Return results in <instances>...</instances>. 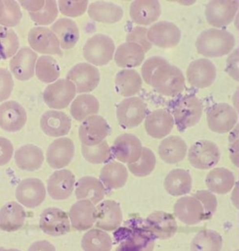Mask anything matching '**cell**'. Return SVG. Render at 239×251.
<instances>
[{
  "label": "cell",
  "mask_w": 239,
  "mask_h": 251,
  "mask_svg": "<svg viewBox=\"0 0 239 251\" xmlns=\"http://www.w3.org/2000/svg\"><path fill=\"white\" fill-rule=\"evenodd\" d=\"M239 49H235L229 54L228 59L226 62V72L235 81H239Z\"/></svg>",
  "instance_id": "cell-51"
},
{
  "label": "cell",
  "mask_w": 239,
  "mask_h": 251,
  "mask_svg": "<svg viewBox=\"0 0 239 251\" xmlns=\"http://www.w3.org/2000/svg\"><path fill=\"white\" fill-rule=\"evenodd\" d=\"M40 227L51 236H61L71 230L69 216L63 210L51 207L44 210L40 218Z\"/></svg>",
  "instance_id": "cell-15"
},
{
  "label": "cell",
  "mask_w": 239,
  "mask_h": 251,
  "mask_svg": "<svg viewBox=\"0 0 239 251\" xmlns=\"http://www.w3.org/2000/svg\"><path fill=\"white\" fill-rule=\"evenodd\" d=\"M114 84L118 94L125 98H131L140 91L142 77L135 70L125 69L116 75Z\"/></svg>",
  "instance_id": "cell-31"
},
{
  "label": "cell",
  "mask_w": 239,
  "mask_h": 251,
  "mask_svg": "<svg viewBox=\"0 0 239 251\" xmlns=\"http://www.w3.org/2000/svg\"><path fill=\"white\" fill-rule=\"evenodd\" d=\"M35 74L42 83L52 84L56 82L60 76L58 61L51 55H42L38 58Z\"/></svg>",
  "instance_id": "cell-38"
},
{
  "label": "cell",
  "mask_w": 239,
  "mask_h": 251,
  "mask_svg": "<svg viewBox=\"0 0 239 251\" xmlns=\"http://www.w3.org/2000/svg\"><path fill=\"white\" fill-rule=\"evenodd\" d=\"M25 218V211L22 204L15 201L8 202L0 209V229L8 232L20 230Z\"/></svg>",
  "instance_id": "cell-28"
},
{
  "label": "cell",
  "mask_w": 239,
  "mask_h": 251,
  "mask_svg": "<svg viewBox=\"0 0 239 251\" xmlns=\"http://www.w3.org/2000/svg\"><path fill=\"white\" fill-rule=\"evenodd\" d=\"M15 164L22 171L35 172L42 167L44 154L42 149L34 145L20 147L14 154Z\"/></svg>",
  "instance_id": "cell-30"
},
{
  "label": "cell",
  "mask_w": 239,
  "mask_h": 251,
  "mask_svg": "<svg viewBox=\"0 0 239 251\" xmlns=\"http://www.w3.org/2000/svg\"><path fill=\"white\" fill-rule=\"evenodd\" d=\"M203 115V105L197 97L188 95L177 101L174 110L173 117L175 125L180 129H186L196 125Z\"/></svg>",
  "instance_id": "cell-4"
},
{
  "label": "cell",
  "mask_w": 239,
  "mask_h": 251,
  "mask_svg": "<svg viewBox=\"0 0 239 251\" xmlns=\"http://www.w3.org/2000/svg\"><path fill=\"white\" fill-rule=\"evenodd\" d=\"M95 225L97 229L112 231L117 230L123 221V212L114 201L108 200L102 201L97 207Z\"/></svg>",
  "instance_id": "cell-25"
},
{
  "label": "cell",
  "mask_w": 239,
  "mask_h": 251,
  "mask_svg": "<svg viewBox=\"0 0 239 251\" xmlns=\"http://www.w3.org/2000/svg\"><path fill=\"white\" fill-rule=\"evenodd\" d=\"M239 11V2L235 0H213L206 6L205 14L208 24L213 28H220L230 25Z\"/></svg>",
  "instance_id": "cell-7"
},
{
  "label": "cell",
  "mask_w": 239,
  "mask_h": 251,
  "mask_svg": "<svg viewBox=\"0 0 239 251\" xmlns=\"http://www.w3.org/2000/svg\"><path fill=\"white\" fill-rule=\"evenodd\" d=\"M145 51L142 47L135 43L125 42L121 44L114 54L117 66L125 69H133L141 65L145 59Z\"/></svg>",
  "instance_id": "cell-29"
},
{
  "label": "cell",
  "mask_w": 239,
  "mask_h": 251,
  "mask_svg": "<svg viewBox=\"0 0 239 251\" xmlns=\"http://www.w3.org/2000/svg\"><path fill=\"white\" fill-rule=\"evenodd\" d=\"M128 172L124 164L111 161L105 165L100 173V181L109 189L123 188L126 184Z\"/></svg>",
  "instance_id": "cell-35"
},
{
  "label": "cell",
  "mask_w": 239,
  "mask_h": 251,
  "mask_svg": "<svg viewBox=\"0 0 239 251\" xmlns=\"http://www.w3.org/2000/svg\"><path fill=\"white\" fill-rule=\"evenodd\" d=\"M166 63H167V60L161 56H152L146 60L141 68L142 80H144L146 84L151 85L152 78L154 73Z\"/></svg>",
  "instance_id": "cell-48"
},
{
  "label": "cell",
  "mask_w": 239,
  "mask_h": 251,
  "mask_svg": "<svg viewBox=\"0 0 239 251\" xmlns=\"http://www.w3.org/2000/svg\"><path fill=\"white\" fill-rule=\"evenodd\" d=\"M190 158L196 166L209 167L218 160V147L209 141L197 142L191 148Z\"/></svg>",
  "instance_id": "cell-33"
},
{
  "label": "cell",
  "mask_w": 239,
  "mask_h": 251,
  "mask_svg": "<svg viewBox=\"0 0 239 251\" xmlns=\"http://www.w3.org/2000/svg\"><path fill=\"white\" fill-rule=\"evenodd\" d=\"M148 39L152 45L169 49L180 42L181 31L172 22H157L148 29Z\"/></svg>",
  "instance_id": "cell-11"
},
{
  "label": "cell",
  "mask_w": 239,
  "mask_h": 251,
  "mask_svg": "<svg viewBox=\"0 0 239 251\" xmlns=\"http://www.w3.org/2000/svg\"><path fill=\"white\" fill-rule=\"evenodd\" d=\"M52 30L64 50H69L80 40V30L75 22L69 18H60L52 25Z\"/></svg>",
  "instance_id": "cell-32"
},
{
  "label": "cell",
  "mask_w": 239,
  "mask_h": 251,
  "mask_svg": "<svg viewBox=\"0 0 239 251\" xmlns=\"http://www.w3.org/2000/svg\"><path fill=\"white\" fill-rule=\"evenodd\" d=\"M76 178L68 170H59L52 174L47 182V190L54 201H65L72 195Z\"/></svg>",
  "instance_id": "cell-21"
},
{
  "label": "cell",
  "mask_w": 239,
  "mask_h": 251,
  "mask_svg": "<svg viewBox=\"0 0 239 251\" xmlns=\"http://www.w3.org/2000/svg\"><path fill=\"white\" fill-rule=\"evenodd\" d=\"M0 251H18V250H15V249H10V250H8V249H3V248H0Z\"/></svg>",
  "instance_id": "cell-56"
},
{
  "label": "cell",
  "mask_w": 239,
  "mask_h": 251,
  "mask_svg": "<svg viewBox=\"0 0 239 251\" xmlns=\"http://www.w3.org/2000/svg\"><path fill=\"white\" fill-rule=\"evenodd\" d=\"M236 46V39L231 32L220 28H209L198 36L196 47L198 53L209 58L230 54Z\"/></svg>",
  "instance_id": "cell-1"
},
{
  "label": "cell",
  "mask_w": 239,
  "mask_h": 251,
  "mask_svg": "<svg viewBox=\"0 0 239 251\" xmlns=\"http://www.w3.org/2000/svg\"><path fill=\"white\" fill-rule=\"evenodd\" d=\"M27 122L24 108L16 101H6L0 105V127L7 132L21 130Z\"/></svg>",
  "instance_id": "cell-20"
},
{
  "label": "cell",
  "mask_w": 239,
  "mask_h": 251,
  "mask_svg": "<svg viewBox=\"0 0 239 251\" xmlns=\"http://www.w3.org/2000/svg\"><path fill=\"white\" fill-rule=\"evenodd\" d=\"M187 81L189 84L196 88H207L214 83L217 77V69L214 63L208 58H199L188 67Z\"/></svg>",
  "instance_id": "cell-14"
},
{
  "label": "cell",
  "mask_w": 239,
  "mask_h": 251,
  "mask_svg": "<svg viewBox=\"0 0 239 251\" xmlns=\"http://www.w3.org/2000/svg\"><path fill=\"white\" fill-rule=\"evenodd\" d=\"M190 187V179L184 173L176 172L171 173L166 180V188L171 194H178L181 193L182 190Z\"/></svg>",
  "instance_id": "cell-45"
},
{
  "label": "cell",
  "mask_w": 239,
  "mask_h": 251,
  "mask_svg": "<svg viewBox=\"0 0 239 251\" xmlns=\"http://www.w3.org/2000/svg\"><path fill=\"white\" fill-rule=\"evenodd\" d=\"M82 248L84 251H110L112 249V239L104 230L92 229L84 234Z\"/></svg>",
  "instance_id": "cell-37"
},
{
  "label": "cell",
  "mask_w": 239,
  "mask_h": 251,
  "mask_svg": "<svg viewBox=\"0 0 239 251\" xmlns=\"http://www.w3.org/2000/svg\"><path fill=\"white\" fill-rule=\"evenodd\" d=\"M155 166V157L153 153L147 147H143L141 157L134 163L128 164L130 172L138 177H143L150 175Z\"/></svg>",
  "instance_id": "cell-40"
},
{
  "label": "cell",
  "mask_w": 239,
  "mask_h": 251,
  "mask_svg": "<svg viewBox=\"0 0 239 251\" xmlns=\"http://www.w3.org/2000/svg\"><path fill=\"white\" fill-rule=\"evenodd\" d=\"M238 120L237 111L233 106L224 102L213 105L207 115L208 127L216 133L231 132L237 126Z\"/></svg>",
  "instance_id": "cell-8"
},
{
  "label": "cell",
  "mask_w": 239,
  "mask_h": 251,
  "mask_svg": "<svg viewBox=\"0 0 239 251\" xmlns=\"http://www.w3.org/2000/svg\"><path fill=\"white\" fill-rule=\"evenodd\" d=\"M19 38L12 28L0 25V58L13 57L20 50Z\"/></svg>",
  "instance_id": "cell-39"
},
{
  "label": "cell",
  "mask_w": 239,
  "mask_h": 251,
  "mask_svg": "<svg viewBox=\"0 0 239 251\" xmlns=\"http://www.w3.org/2000/svg\"><path fill=\"white\" fill-rule=\"evenodd\" d=\"M161 13V4L156 0H135L131 3L129 9L131 20L138 26L152 25L157 23Z\"/></svg>",
  "instance_id": "cell-19"
},
{
  "label": "cell",
  "mask_w": 239,
  "mask_h": 251,
  "mask_svg": "<svg viewBox=\"0 0 239 251\" xmlns=\"http://www.w3.org/2000/svg\"><path fill=\"white\" fill-rule=\"evenodd\" d=\"M187 146L182 138L169 136L163 140L159 147V154L162 159L168 163H175L181 159L186 153Z\"/></svg>",
  "instance_id": "cell-36"
},
{
  "label": "cell",
  "mask_w": 239,
  "mask_h": 251,
  "mask_svg": "<svg viewBox=\"0 0 239 251\" xmlns=\"http://www.w3.org/2000/svg\"><path fill=\"white\" fill-rule=\"evenodd\" d=\"M20 4L24 10L29 11V13H30V12H37V11H41L45 5V1L44 0H35V1L22 0L20 1Z\"/></svg>",
  "instance_id": "cell-52"
},
{
  "label": "cell",
  "mask_w": 239,
  "mask_h": 251,
  "mask_svg": "<svg viewBox=\"0 0 239 251\" xmlns=\"http://www.w3.org/2000/svg\"><path fill=\"white\" fill-rule=\"evenodd\" d=\"M41 128L45 135L62 138L71 129V120L66 114L60 111H48L41 118Z\"/></svg>",
  "instance_id": "cell-22"
},
{
  "label": "cell",
  "mask_w": 239,
  "mask_h": 251,
  "mask_svg": "<svg viewBox=\"0 0 239 251\" xmlns=\"http://www.w3.org/2000/svg\"><path fill=\"white\" fill-rule=\"evenodd\" d=\"M82 153L84 158L92 164H101L110 157V147L109 144L103 141L101 144L94 147L82 146Z\"/></svg>",
  "instance_id": "cell-41"
},
{
  "label": "cell",
  "mask_w": 239,
  "mask_h": 251,
  "mask_svg": "<svg viewBox=\"0 0 239 251\" xmlns=\"http://www.w3.org/2000/svg\"><path fill=\"white\" fill-rule=\"evenodd\" d=\"M14 82L11 73L0 68V102L7 100L13 91Z\"/></svg>",
  "instance_id": "cell-49"
},
{
  "label": "cell",
  "mask_w": 239,
  "mask_h": 251,
  "mask_svg": "<svg viewBox=\"0 0 239 251\" xmlns=\"http://www.w3.org/2000/svg\"><path fill=\"white\" fill-rule=\"evenodd\" d=\"M88 15L95 22L114 24L122 20L124 10L112 2L94 1L88 7Z\"/></svg>",
  "instance_id": "cell-27"
},
{
  "label": "cell",
  "mask_w": 239,
  "mask_h": 251,
  "mask_svg": "<svg viewBox=\"0 0 239 251\" xmlns=\"http://www.w3.org/2000/svg\"><path fill=\"white\" fill-rule=\"evenodd\" d=\"M66 79L75 84L78 93L88 94L98 86L101 76L99 70L94 65L79 63L66 74Z\"/></svg>",
  "instance_id": "cell-6"
},
{
  "label": "cell",
  "mask_w": 239,
  "mask_h": 251,
  "mask_svg": "<svg viewBox=\"0 0 239 251\" xmlns=\"http://www.w3.org/2000/svg\"><path fill=\"white\" fill-rule=\"evenodd\" d=\"M117 119L125 128H134L140 125L146 118L147 105L137 97L127 98L117 106Z\"/></svg>",
  "instance_id": "cell-9"
},
{
  "label": "cell",
  "mask_w": 239,
  "mask_h": 251,
  "mask_svg": "<svg viewBox=\"0 0 239 251\" xmlns=\"http://www.w3.org/2000/svg\"><path fill=\"white\" fill-rule=\"evenodd\" d=\"M75 156V145L69 138H58L54 140L47 150L46 159L50 167L60 170L66 167Z\"/></svg>",
  "instance_id": "cell-17"
},
{
  "label": "cell",
  "mask_w": 239,
  "mask_h": 251,
  "mask_svg": "<svg viewBox=\"0 0 239 251\" xmlns=\"http://www.w3.org/2000/svg\"><path fill=\"white\" fill-rule=\"evenodd\" d=\"M38 54L29 47H22L10 61L12 75L19 81L30 80L35 74Z\"/></svg>",
  "instance_id": "cell-18"
},
{
  "label": "cell",
  "mask_w": 239,
  "mask_h": 251,
  "mask_svg": "<svg viewBox=\"0 0 239 251\" xmlns=\"http://www.w3.org/2000/svg\"><path fill=\"white\" fill-rule=\"evenodd\" d=\"M98 112L99 101L93 95H79L70 107L71 116L79 122H84L87 118L97 115Z\"/></svg>",
  "instance_id": "cell-34"
},
{
  "label": "cell",
  "mask_w": 239,
  "mask_h": 251,
  "mask_svg": "<svg viewBox=\"0 0 239 251\" xmlns=\"http://www.w3.org/2000/svg\"><path fill=\"white\" fill-rule=\"evenodd\" d=\"M88 8L87 0H59L58 9L63 15L67 17H80Z\"/></svg>",
  "instance_id": "cell-44"
},
{
  "label": "cell",
  "mask_w": 239,
  "mask_h": 251,
  "mask_svg": "<svg viewBox=\"0 0 239 251\" xmlns=\"http://www.w3.org/2000/svg\"><path fill=\"white\" fill-rule=\"evenodd\" d=\"M174 126L173 115L165 109H158L146 116V132L154 139L167 137L173 130Z\"/></svg>",
  "instance_id": "cell-23"
},
{
  "label": "cell",
  "mask_w": 239,
  "mask_h": 251,
  "mask_svg": "<svg viewBox=\"0 0 239 251\" xmlns=\"http://www.w3.org/2000/svg\"><path fill=\"white\" fill-rule=\"evenodd\" d=\"M110 132V126L104 117L94 115L84 122L79 128V139L86 147H94L101 144Z\"/></svg>",
  "instance_id": "cell-10"
},
{
  "label": "cell",
  "mask_w": 239,
  "mask_h": 251,
  "mask_svg": "<svg viewBox=\"0 0 239 251\" xmlns=\"http://www.w3.org/2000/svg\"><path fill=\"white\" fill-rule=\"evenodd\" d=\"M126 42L135 43L143 48L145 52L152 49V44L148 39V29L144 26H135L126 35Z\"/></svg>",
  "instance_id": "cell-47"
},
{
  "label": "cell",
  "mask_w": 239,
  "mask_h": 251,
  "mask_svg": "<svg viewBox=\"0 0 239 251\" xmlns=\"http://www.w3.org/2000/svg\"><path fill=\"white\" fill-rule=\"evenodd\" d=\"M3 10H4V4H3V1H0V18H1V16H2Z\"/></svg>",
  "instance_id": "cell-55"
},
{
  "label": "cell",
  "mask_w": 239,
  "mask_h": 251,
  "mask_svg": "<svg viewBox=\"0 0 239 251\" xmlns=\"http://www.w3.org/2000/svg\"><path fill=\"white\" fill-rule=\"evenodd\" d=\"M15 197L22 206L33 209L40 206L44 201L46 188L42 180L27 178L21 181L17 186Z\"/></svg>",
  "instance_id": "cell-13"
},
{
  "label": "cell",
  "mask_w": 239,
  "mask_h": 251,
  "mask_svg": "<svg viewBox=\"0 0 239 251\" xmlns=\"http://www.w3.org/2000/svg\"><path fill=\"white\" fill-rule=\"evenodd\" d=\"M151 85L157 93L166 97H175L185 88V76L176 66L167 62L156 71Z\"/></svg>",
  "instance_id": "cell-2"
},
{
  "label": "cell",
  "mask_w": 239,
  "mask_h": 251,
  "mask_svg": "<svg viewBox=\"0 0 239 251\" xmlns=\"http://www.w3.org/2000/svg\"><path fill=\"white\" fill-rule=\"evenodd\" d=\"M58 2L54 0L45 1V5L42 10L37 12H30L29 16L32 21L42 25H49L56 20L58 16Z\"/></svg>",
  "instance_id": "cell-42"
},
{
  "label": "cell",
  "mask_w": 239,
  "mask_h": 251,
  "mask_svg": "<svg viewBox=\"0 0 239 251\" xmlns=\"http://www.w3.org/2000/svg\"><path fill=\"white\" fill-rule=\"evenodd\" d=\"M14 148L10 140L0 137V166L6 165L11 161Z\"/></svg>",
  "instance_id": "cell-50"
},
{
  "label": "cell",
  "mask_w": 239,
  "mask_h": 251,
  "mask_svg": "<svg viewBox=\"0 0 239 251\" xmlns=\"http://www.w3.org/2000/svg\"><path fill=\"white\" fill-rule=\"evenodd\" d=\"M113 40L104 34H95L84 46V56L89 64L106 66L112 60L115 54Z\"/></svg>",
  "instance_id": "cell-3"
},
{
  "label": "cell",
  "mask_w": 239,
  "mask_h": 251,
  "mask_svg": "<svg viewBox=\"0 0 239 251\" xmlns=\"http://www.w3.org/2000/svg\"><path fill=\"white\" fill-rule=\"evenodd\" d=\"M76 198L80 201H89L92 203L98 204L106 195L103 183L93 176H84L77 183L75 188Z\"/></svg>",
  "instance_id": "cell-26"
},
{
  "label": "cell",
  "mask_w": 239,
  "mask_h": 251,
  "mask_svg": "<svg viewBox=\"0 0 239 251\" xmlns=\"http://www.w3.org/2000/svg\"><path fill=\"white\" fill-rule=\"evenodd\" d=\"M148 243L139 233H132L123 241L115 251H148Z\"/></svg>",
  "instance_id": "cell-46"
},
{
  "label": "cell",
  "mask_w": 239,
  "mask_h": 251,
  "mask_svg": "<svg viewBox=\"0 0 239 251\" xmlns=\"http://www.w3.org/2000/svg\"><path fill=\"white\" fill-rule=\"evenodd\" d=\"M68 216L73 229L84 231L94 226L96 222L97 211L91 201H79L73 204Z\"/></svg>",
  "instance_id": "cell-24"
},
{
  "label": "cell",
  "mask_w": 239,
  "mask_h": 251,
  "mask_svg": "<svg viewBox=\"0 0 239 251\" xmlns=\"http://www.w3.org/2000/svg\"><path fill=\"white\" fill-rule=\"evenodd\" d=\"M77 93L75 84L67 79H58L50 84L43 92L46 105L53 110H63L73 102Z\"/></svg>",
  "instance_id": "cell-5"
},
{
  "label": "cell",
  "mask_w": 239,
  "mask_h": 251,
  "mask_svg": "<svg viewBox=\"0 0 239 251\" xmlns=\"http://www.w3.org/2000/svg\"><path fill=\"white\" fill-rule=\"evenodd\" d=\"M28 43L35 52L45 55H62L60 42L52 29L48 27H33L28 33Z\"/></svg>",
  "instance_id": "cell-12"
},
{
  "label": "cell",
  "mask_w": 239,
  "mask_h": 251,
  "mask_svg": "<svg viewBox=\"0 0 239 251\" xmlns=\"http://www.w3.org/2000/svg\"><path fill=\"white\" fill-rule=\"evenodd\" d=\"M140 140L133 134H122L116 138L111 147V152L120 162L134 163L139 159L142 153Z\"/></svg>",
  "instance_id": "cell-16"
},
{
  "label": "cell",
  "mask_w": 239,
  "mask_h": 251,
  "mask_svg": "<svg viewBox=\"0 0 239 251\" xmlns=\"http://www.w3.org/2000/svg\"><path fill=\"white\" fill-rule=\"evenodd\" d=\"M4 10L0 18V25L5 27H13L20 24L22 13L19 3L13 0L3 1Z\"/></svg>",
  "instance_id": "cell-43"
},
{
  "label": "cell",
  "mask_w": 239,
  "mask_h": 251,
  "mask_svg": "<svg viewBox=\"0 0 239 251\" xmlns=\"http://www.w3.org/2000/svg\"><path fill=\"white\" fill-rule=\"evenodd\" d=\"M224 177H226V176H224ZM224 177L222 176H217V175L214 176L213 177L211 178V186L215 189L220 188L221 186L223 187V185L225 184V181L227 180V179L225 180Z\"/></svg>",
  "instance_id": "cell-54"
},
{
  "label": "cell",
  "mask_w": 239,
  "mask_h": 251,
  "mask_svg": "<svg viewBox=\"0 0 239 251\" xmlns=\"http://www.w3.org/2000/svg\"><path fill=\"white\" fill-rule=\"evenodd\" d=\"M27 251H56V250L49 241L42 240L34 242Z\"/></svg>",
  "instance_id": "cell-53"
}]
</instances>
